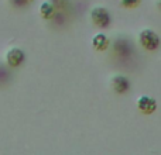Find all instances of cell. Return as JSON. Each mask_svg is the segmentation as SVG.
<instances>
[{
    "label": "cell",
    "mask_w": 161,
    "mask_h": 155,
    "mask_svg": "<svg viewBox=\"0 0 161 155\" xmlns=\"http://www.w3.org/2000/svg\"><path fill=\"white\" fill-rule=\"evenodd\" d=\"M91 21L93 25H96L97 28H108L112 23V16L109 13V10L103 6H96L91 10L89 13Z\"/></svg>",
    "instance_id": "2"
},
{
    "label": "cell",
    "mask_w": 161,
    "mask_h": 155,
    "mask_svg": "<svg viewBox=\"0 0 161 155\" xmlns=\"http://www.w3.org/2000/svg\"><path fill=\"white\" fill-rule=\"evenodd\" d=\"M137 109H139L140 113L146 114V116H150V114L156 113L157 109H158V103L154 97L148 96V94H142V96L137 99Z\"/></svg>",
    "instance_id": "3"
},
{
    "label": "cell",
    "mask_w": 161,
    "mask_h": 155,
    "mask_svg": "<svg viewBox=\"0 0 161 155\" xmlns=\"http://www.w3.org/2000/svg\"><path fill=\"white\" fill-rule=\"evenodd\" d=\"M158 7L161 8V0H158Z\"/></svg>",
    "instance_id": "10"
},
{
    "label": "cell",
    "mask_w": 161,
    "mask_h": 155,
    "mask_svg": "<svg viewBox=\"0 0 161 155\" xmlns=\"http://www.w3.org/2000/svg\"><path fill=\"white\" fill-rule=\"evenodd\" d=\"M34 0H13V3L16 6H24V4H30V3H33Z\"/></svg>",
    "instance_id": "9"
},
{
    "label": "cell",
    "mask_w": 161,
    "mask_h": 155,
    "mask_svg": "<svg viewBox=\"0 0 161 155\" xmlns=\"http://www.w3.org/2000/svg\"><path fill=\"white\" fill-rule=\"evenodd\" d=\"M25 61V54L21 48L13 47L6 52V64L10 68H20Z\"/></svg>",
    "instance_id": "4"
},
{
    "label": "cell",
    "mask_w": 161,
    "mask_h": 155,
    "mask_svg": "<svg viewBox=\"0 0 161 155\" xmlns=\"http://www.w3.org/2000/svg\"><path fill=\"white\" fill-rule=\"evenodd\" d=\"M140 3H142V0H120V4L127 10H133V8L139 7Z\"/></svg>",
    "instance_id": "8"
},
{
    "label": "cell",
    "mask_w": 161,
    "mask_h": 155,
    "mask_svg": "<svg viewBox=\"0 0 161 155\" xmlns=\"http://www.w3.org/2000/svg\"><path fill=\"white\" fill-rule=\"evenodd\" d=\"M110 45V40L105 33H97L92 37V47L97 52H105Z\"/></svg>",
    "instance_id": "5"
},
{
    "label": "cell",
    "mask_w": 161,
    "mask_h": 155,
    "mask_svg": "<svg viewBox=\"0 0 161 155\" xmlns=\"http://www.w3.org/2000/svg\"><path fill=\"white\" fill-rule=\"evenodd\" d=\"M112 88H113V90L119 94L127 93L129 89H130V82H129V79L126 76L116 75V76H113V79H112Z\"/></svg>",
    "instance_id": "6"
},
{
    "label": "cell",
    "mask_w": 161,
    "mask_h": 155,
    "mask_svg": "<svg viewBox=\"0 0 161 155\" xmlns=\"http://www.w3.org/2000/svg\"><path fill=\"white\" fill-rule=\"evenodd\" d=\"M139 44L142 45L143 50L150 51V52H154L161 47V38L160 35L151 28H146V30H142L139 33Z\"/></svg>",
    "instance_id": "1"
},
{
    "label": "cell",
    "mask_w": 161,
    "mask_h": 155,
    "mask_svg": "<svg viewBox=\"0 0 161 155\" xmlns=\"http://www.w3.org/2000/svg\"><path fill=\"white\" fill-rule=\"evenodd\" d=\"M55 13H57V8L53 4V2H42L40 4V16H41V19L51 20L54 19Z\"/></svg>",
    "instance_id": "7"
}]
</instances>
